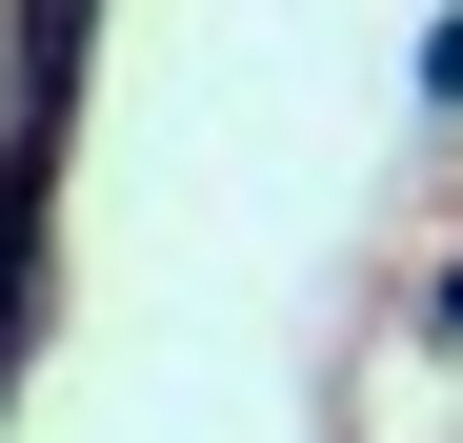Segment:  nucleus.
I'll return each instance as SVG.
<instances>
[]
</instances>
